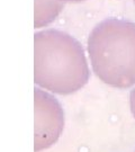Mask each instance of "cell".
<instances>
[{"mask_svg":"<svg viewBox=\"0 0 135 152\" xmlns=\"http://www.w3.org/2000/svg\"><path fill=\"white\" fill-rule=\"evenodd\" d=\"M88 53L95 75L112 87L135 85V23L107 18L88 38Z\"/></svg>","mask_w":135,"mask_h":152,"instance_id":"7a4b0ae2","label":"cell"},{"mask_svg":"<svg viewBox=\"0 0 135 152\" xmlns=\"http://www.w3.org/2000/svg\"><path fill=\"white\" fill-rule=\"evenodd\" d=\"M134 2H135V0H134Z\"/></svg>","mask_w":135,"mask_h":152,"instance_id":"52a82bcc","label":"cell"},{"mask_svg":"<svg viewBox=\"0 0 135 152\" xmlns=\"http://www.w3.org/2000/svg\"><path fill=\"white\" fill-rule=\"evenodd\" d=\"M34 151L49 149L59 140L64 127V113L58 99L47 91L35 89Z\"/></svg>","mask_w":135,"mask_h":152,"instance_id":"3957f363","label":"cell"},{"mask_svg":"<svg viewBox=\"0 0 135 152\" xmlns=\"http://www.w3.org/2000/svg\"><path fill=\"white\" fill-rule=\"evenodd\" d=\"M62 2H80V1H85V0H60Z\"/></svg>","mask_w":135,"mask_h":152,"instance_id":"8992f818","label":"cell"},{"mask_svg":"<svg viewBox=\"0 0 135 152\" xmlns=\"http://www.w3.org/2000/svg\"><path fill=\"white\" fill-rule=\"evenodd\" d=\"M130 106H131V110H132V114L135 118V88L131 91L130 95Z\"/></svg>","mask_w":135,"mask_h":152,"instance_id":"5b68a950","label":"cell"},{"mask_svg":"<svg viewBox=\"0 0 135 152\" xmlns=\"http://www.w3.org/2000/svg\"><path fill=\"white\" fill-rule=\"evenodd\" d=\"M83 48L74 37L58 29L34 35V81L54 94L70 95L89 81Z\"/></svg>","mask_w":135,"mask_h":152,"instance_id":"6da1fadb","label":"cell"},{"mask_svg":"<svg viewBox=\"0 0 135 152\" xmlns=\"http://www.w3.org/2000/svg\"><path fill=\"white\" fill-rule=\"evenodd\" d=\"M63 4L60 0H35V28L53 22L63 9Z\"/></svg>","mask_w":135,"mask_h":152,"instance_id":"277c9868","label":"cell"}]
</instances>
